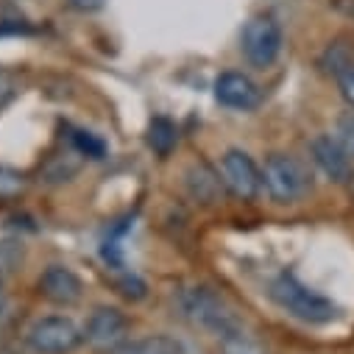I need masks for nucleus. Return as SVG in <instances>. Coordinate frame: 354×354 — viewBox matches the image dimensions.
Instances as JSON below:
<instances>
[{
	"instance_id": "nucleus-1",
	"label": "nucleus",
	"mask_w": 354,
	"mask_h": 354,
	"mask_svg": "<svg viewBox=\"0 0 354 354\" xmlns=\"http://www.w3.org/2000/svg\"><path fill=\"white\" fill-rule=\"evenodd\" d=\"M179 307L196 326H201L218 337H229V335L243 332V321L232 310V304L218 290H212L207 285H193V288L182 290Z\"/></svg>"
},
{
	"instance_id": "nucleus-2",
	"label": "nucleus",
	"mask_w": 354,
	"mask_h": 354,
	"mask_svg": "<svg viewBox=\"0 0 354 354\" xmlns=\"http://www.w3.org/2000/svg\"><path fill=\"white\" fill-rule=\"evenodd\" d=\"M262 170V190L277 204H296L313 190L310 167L293 153H271Z\"/></svg>"
},
{
	"instance_id": "nucleus-3",
	"label": "nucleus",
	"mask_w": 354,
	"mask_h": 354,
	"mask_svg": "<svg viewBox=\"0 0 354 354\" xmlns=\"http://www.w3.org/2000/svg\"><path fill=\"white\" fill-rule=\"evenodd\" d=\"M271 299L288 313V315H293V318H299V321H304V324H329L335 315H337V307L326 299V296H321V293H315V290H310L307 285H301L293 274H279L274 282H271Z\"/></svg>"
},
{
	"instance_id": "nucleus-4",
	"label": "nucleus",
	"mask_w": 354,
	"mask_h": 354,
	"mask_svg": "<svg viewBox=\"0 0 354 354\" xmlns=\"http://www.w3.org/2000/svg\"><path fill=\"white\" fill-rule=\"evenodd\" d=\"M282 45H285V34H282V26L268 17V15H257L251 17L245 26H243V34H240V50L245 56V62L257 70H265L271 67L279 53H282Z\"/></svg>"
},
{
	"instance_id": "nucleus-5",
	"label": "nucleus",
	"mask_w": 354,
	"mask_h": 354,
	"mask_svg": "<svg viewBox=\"0 0 354 354\" xmlns=\"http://www.w3.org/2000/svg\"><path fill=\"white\" fill-rule=\"evenodd\" d=\"M26 340L37 354H70L86 337L84 329L70 315H42L31 324Z\"/></svg>"
},
{
	"instance_id": "nucleus-6",
	"label": "nucleus",
	"mask_w": 354,
	"mask_h": 354,
	"mask_svg": "<svg viewBox=\"0 0 354 354\" xmlns=\"http://www.w3.org/2000/svg\"><path fill=\"white\" fill-rule=\"evenodd\" d=\"M218 173L223 179V187L240 201H254L262 190V170L240 148H229L221 156V170Z\"/></svg>"
},
{
	"instance_id": "nucleus-7",
	"label": "nucleus",
	"mask_w": 354,
	"mask_h": 354,
	"mask_svg": "<svg viewBox=\"0 0 354 354\" xmlns=\"http://www.w3.org/2000/svg\"><path fill=\"white\" fill-rule=\"evenodd\" d=\"M84 337L90 346L109 351L115 346H120L123 340H129V318L126 313H120L118 307H95L84 324Z\"/></svg>"
},
{
	"instance_id": "nucleus-8",
	"label": "nucleus",
	"mask_w": 354,
	"mask_h": 354,
	"mask_svg": "<svg viewBox=\"0 0 354 354\" xmlns=\"http://www.w3.org/2000/svg\"><path fill=\"white\" fill-rule=\"evenodd\" d=\"M212 93H215V101L226 109H234V112H248L259 104V86L251 75L245 73H237V70H226L215 78L212 84Z\"/></svg>"
},
{
	"instance_id": "nucleus-9",
	"label": "nucleus",
	"mask_w": 354,
	"mask_h": 354,
	"mask_svg": "<svg viewBox=\"0 0 354 354\" xmlns=\"http://www.w3.org/2000/svg\"><path fill=\"white\" fill-rule=\"evenodd\" d=\"M39 293L59 307H73L84 299V282L67 265H48L39 277Z\"/></svg>"
},
{
	"instance_id": "nucleus-10",
	"label": "nucleus",
	"mask_w": 354,
	"mask_h": 354,
	"mask_svg": "<svg viewBox=\"0 0 354 354\" xmlns=\"http://www.w3.org/2000/svg\"><path fill=\"white\" fill-rule=\"evenodd\" d=\"M310 159L315 167L335 185H348L351 182V159L343 153V148L332 140V134H318L310 140Z\"/></svg>"
},
{
	"instance_id": "nucleus-11",
	"label": "nucleus",
	"mask_w": 354,
	"mask_h": 354,
	"mask_svg": "<svg viewBox=\"0 0 354 354\" xmlns=\"http://www.w3.org/2000/svg\"><path fill=\"white\" fill-rule=\"evenodd\" d=\"M185 187L190 193V198L196 204H204V207H212L223 198V179L221 173L212 170L207 162H193L187 170H185Z\"/></svg>"
},
{
	"instance_id": "nucleus-12",
	"label": "nucleus",
	"mask_w": 354,
	"mask_h": 354,
	"mask_svg": "<svg viewBox=\"0 0 354 354\" xmlns=\"http://www.w3.org/2000/svg\"><path fill=\"white\" fill-rule=\"evenodd\" d=\"M176 140H179V134H176V123L170 118H153L148 123V145L153 153L159 156H167L173 148H176Z\"/></svg>"
},
{
	"instance_id": "nucleus-13",
	"label": "nucleus",
	"mask_w": 354,
	"mask_h": 354,
	"mask_svg": "<svg viewBox=\"0 0 354 354\" xmlns=\"http://www.w3.org/2000/svg\"><path fill=\"white\" fill-rule=\"evenodd\" d=\"M75 156H81V153L70 151V153H59V156H53V159L45 165V170H42L45 182H48V185H62V182L70 179V176H75L78 167H81V162H78Z\"/></svg>"
},
{
	"instance_id": "nucleus-14",
	"label": "nucleus",
	"mask_w": 354,
	"mask_h": 354,
	"mask_svg": "<svg viewBox=\"0 0 354 354\" xmlns=\"http://www.w3.org/2000/svg\"><path fill=\"white\" fill-rule=\"evenodd\" d=\"M70 145L75 153H81L86 159H104L106 156V142L101 137H95L93 131H84V129H73Z\"/></svg>"
},
{
	"instance_id": "nucleus-15",
	"label": "nucleus",
	"mask_w": 354,
	"mask_h": 354,
	"mask_svg": "<svg viewBox=\"0 0 354 354\" xmlns=\"http://www.w3.org/2000/svg\"><path fill=\"white\" fill-rule=\"evenodd\" d=\"M332 140L343 148V153L348 159H354V109L343 112L337 120H335V129H332Z\"/></svg>"
},
{
	"instance_id": "nucleus-16",
	"label": "nucleus",
	"mask_w": 354,
	"mask_h": 354,
	"mask_svg": "<svg viewBox=\"0 0 354 354\" xmlns=\"http://www.w3.org/2000/svg\"><path fill=\"white\" fill-rule=\"evenodd\" d=\"M218 340H221V354H265V348L254 337H248L245 332L218 337Z\"/></svg>"
},
{
	"instance_id": "nucleus-17",
	"label": "nucleus",
	"mask_w": 354,
	"mask_h": 354,
	"mask_svg": "<svg viewBox=\"0 0 354 354\" xmlns=\"http://www.w3.org/2000/svg\"><path fill=\"white\" fill-rule=\"evenodd\" d=\"M321 64H324V70L326 73H335L337 78L348 70V67H354V62H351V53H348V48H343L340 42L337 45H329L326 48V53H324V59H321Z\"/></svg>"
},
{
	"instance_id": "nucleus-18",
	"label": "nucleus",
	"mask_w": 354,
	"mask_h": 354,
	"mask_svg": "<svg viewBox=\"0 0 354 354\" xmlns=\"http://www.w3.org/2000/svg\"><path fill=\"white\" fill-rule=\"evenodd\" d=\"M140 354H185V351H182V343L176 337L153 335V337L140 340Z\"/></svg>"
},
{
	"instance_id": "nucleus-19",
	"label": "nucleus",
	"mask_w": 354,
	"mask_h": 354,
	"mask_svg": "<svg viewBox=\"0 0 354 354\" xmlns=\"http://www.w3.org/2000/svg\"><path fill=\"white\" fill-rule=\"evenodd\" d=\"M23 190H26L23 176L17 170H12V167L0 165V198H17Z\"/></svg>"
},
{
	"instance_id": "nucleus-20",
	"label": "nucleus",
	"mask_w": 354,
	"mask_h": 354,
	"mask_svg": "<svg viewBox=\"0 0 354 354\" xmlns=\"http://www.w3.org/2000/svg\"><path fill=\"white\" fill-rule=\"evenodd\" d=\"M115 285H118V290H120L129 301H140V299H145V293H148L145 282H142L140 277H134V274H123V277H118Z\"/></svg>"
},
{
	"instance_id": "nucleus-21",
	"label": "nucleus",
	"mask_w": 354,
	"mask_h": 354,
	"mask_svg": "<svg viewBox=\"0 0 354 354\" xmlns=\"http://www.w3.org/2000/svg\"><path fill=\"white\" fill-rule=\"evenodd\" d=\"M15 95H17V78H15V73L0 67V109H3Z\"/></svg>"
},
{
	"instance_id": "nucleus-22",
	"label": "nucleus",
	"mask_w": 354,
	"mask_h": 354,
	"mask_svg": "<svg viewBox=\"0 0 354 354\" xmlns=\"http://www.w3.org/2000/svg\"><path fill=\"white\" fill-rule=\"evenodd\" d=\"M337 84H340V95H343V101L348 104V109H354V67H348V70L337 78Z\"/></svg>"
},
{
	"instance_id": "nucleus-23",
	"label": "nucleus",
	"mask_w": 354,
	"mask_h": 354,
	"mask_svg": "<svg viewBox=\"0 0 354 354\" xmlns=\"http://www.w3.org/2000/svg\"><path fill=\"white\" fill-rule=\"evenodd\" d=\"M104 3H106V0H70V6H73V9L86 12V15H90V12H101Z\"/></svg>"
},
{
	"instance_id": "nucleus-24",
	"label": "nucleus",
	"mask_w": 354,
	"mask_h": 354,
	"mask_svg": "<svg viewBox=\"0 0 354 354\" xmlns=\"http://www.w3.org/2000/svg\"><path fill=\"white\" fill-rule=\"evenodd\" d=\"M104 354H140V340H123L120 346H115Z\"/></svg>"
},
{
	"instance_id": "nucleus-25",
	"label": "nucleus",
	"mask_w": 354,
	"mask_h": 354,
	"mask_svg": "<svg viewBox=\"0 0 354 354\" xmlns=\"http://www.w3.org/2000/svg\"><path fill=\"white\" fill-rule=\"evenodd\" d=\"M0 354H28V351L26 348H17L12 343H3V346H0Z\"/></svg>"
},
{
	"instance_id": "nucleus-26",
	"label": "nucleus",
	"mask_w": 354,
	"mask_h": 354,
	"mask_svg": "<svg viewBox=\"0 0 354 354\" xmlns=\"http://www.w3.org/2000/svg\"><path fill=\"white\" fill-rule=\"evenodd\" d=\"M6 310V290H3V282H0V315Z\"/></svg>"
}]
</instances>
